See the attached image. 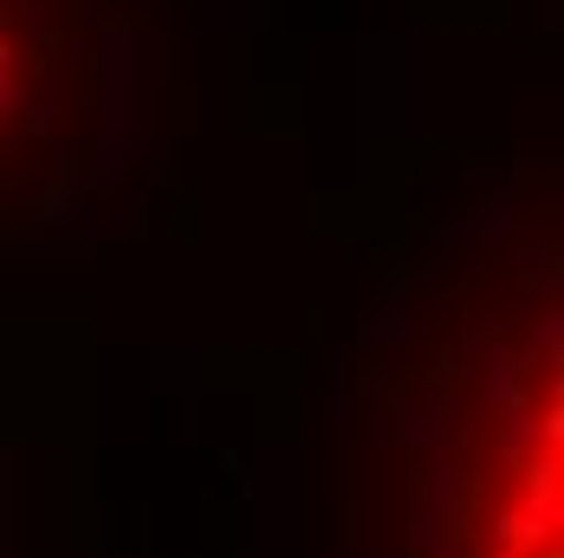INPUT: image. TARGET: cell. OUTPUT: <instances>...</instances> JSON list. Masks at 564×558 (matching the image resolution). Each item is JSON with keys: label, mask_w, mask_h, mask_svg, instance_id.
I'll list each match as a JSON object with an SVG mask.
<instances>
[{"label": "cell", "mask_w": 564, "mask_h": 558, "mask_svg": "<svg viewBox=\"0 0 564 558\" xmlns=\"http://www.w3.org/2000/svg\"><path fill=\"white\" fill-rule=\"evenodd\" d=\"M435 558H558V299L474 319L435 390Z\"/></svg>", "instance_id": "cell-1"}, {"label": "cell", "mask_w": 564, "mask_h": 558, "mask_svg": "<svg viewBox=\"0 0 564 558\" xmlns=\"http://www.w3.org/2000/svg\"><path fill=\"white\" fill-rule=\"evenodd\" d=\"M78 0H0V222L40 208L72 143Z\"/></svg>", "instance_id": "cell-2"}]
</instances>
